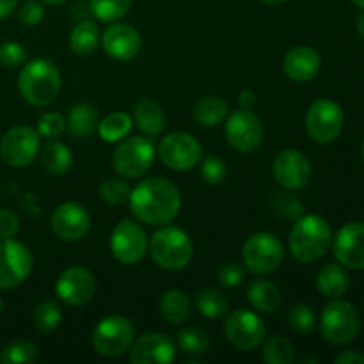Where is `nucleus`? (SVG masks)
<instances>
[{
  "label": "nucleus",
  "instance_id": "nucleus-42",
  "mask_svg": "<svg viewBox=\"0 0 364 364\" xmlns=\"http://www.w3.org/2000/svg\"><path fill=\"white\" fill-rule=\"evenodd\" d=\"M66 132V117L59 112H46L38 121V134L45 139H57Z\"/></svg>",
  "mask_w": 364,
  "mask_h": 364
},
{
  "label": "nucleus",
  "instance_id": "nucleus-39",
  "mask_svg": "<svg viewBox=\"0 0 364 364\" xmlns=\"http://www.w3.org/2000/svg\"><path fill=\"white\" fill-rule=\"evenodd\" d=\"M272 208L277 213V217H283V219H299L302 215V206L301 199L297 196L291 194V191L284 188L283 192H276L272 198Z\"/></svg>",
  "mask_w": 364,
  "mask_h": 364
},
{
  "label": "nucleus",
  "instance_id": "nucleus-47",
  "mask_svg": "<svg viewBox=\"0 0 364 364\" xmlns=\"http://www.w3.org/2000/svg\"><path fill=\"white\" fill-rule=\"evenodd\" d=\"M336 364H364V354L359 350H347L334 359Z\"/></svg>",
  "mask_w": 364,
  "mask_h": 364
},
{
  "label": "nucleus",
  "instance_id": "nucleus-33",
  "mask_svg": "<svg viewBox=\"0 0 364 364\" xmlns=\"http://www.w3.org/2000/svg\"><path fill=\"white\" fill-rule=\"evenodd\" d=\"M132 0H89V9L92 16L105 23H114L127 16Z\"/></svg>",
  "mask_w": 364,
  "mask_h": 364
},
{
  "label": "nucleus",
  "instance_id": "nucleus-9",
  "mask_svg": "<svg viewBox=\"0 0 364 364\" xmlns=\"http://www.w3.org/2000/svg\"><path fill=\"white\" fill-rule=\"evenodd\" d=\"M224 334L235 348L244 352L262 347L267 338V327L262 316L251 309H237L224 322Z\"/></svg>",
  "mask_w": 364,
  "mask_h": 364
},
{
  "label": "nucleus",
  "instance_id": "nucleus-50",
  "mask_svg": "<svg viewBox=\"0 0 364 364\" xmlns=\"http://www.w3.org/2000/svg\"><path fill=\"white\" fill-rule=\"evenodd\" d=\"M18 6V0H0V20L9 16Z\"/></svg>",
  "mask_w": 364,
  "mask_h": 364
},
{
  "label": "nucleus",
  "instance_id": "nucleus-46",
  "mask_svg": "<svg viewBox=\"0 0 364 364\" xmlns=\"http://www.w3.org/2000/svg\"><path fill=\"white\" fill-rule=\"evenodd\" d=\"M20 231V219L13 210H0V240L14 238Z\"/></svg>",
  "mask_w": 364,
  "mask_h": 364
},
{
  "label": "nucleus",
  "instance_id": "nucleus-24",
  "mask_svg": "<svg viewBox=\"0 0 364 364\" xmlns=\"http://www.w3.org/2000/svg\"><path fill=\"white\" fill-rule=\"evenodd\" d=\"M98 123L100 116L96 107L87 102H82L71 107L66 119V130L75 139H89L98 130Z\"/></svg>",
  "mask_w": 364,
  "mask_h": 364
},
{
  "label": "nucleus",
  "instance_id": "nucleus-17",
  "mask_svg": "<svg viewBox=\"0 0 364 364\" xmlns=\"http://www.w3.org/2000/svg\"><path fill=\"white\" fill-rule=\"evenodd\" d=\"M272 173L277 183L287 191H301L311 180V164L297 149H283L276 155Z\"/></svg>",
  "mask_w": 364,
  "mask_h": 364
},
{
  "label": "nucleus",
  "instance_id": "nucleus-40",
  "mask_svg": "<svg viewBox=\"0 0 364 364\" xmlns=\"http://www.w3.org/2000/svg\"><path fill=\"white\" fill-rule=\"evenodd\" d=\"M288 323H290V327L295 333L308 336V334L315 331V313H313V309L308 304H295L290 309V313H288Z\"/></svg>",
  "mask_w": 364,
  "mask_h": 364
},
{
  "label": "nucleus",
  "instance_id": "nucleus-2",
  "mask_svg": "<svg viewBox=\"0 0 364 364\" xmlns=\"http://www.w3.org/2000/svg\"><path fill=\"white\" fill-rule=\"evenodd\" d=\"M333 244V231L320 215H301L295 219L288 238L290 255L299 263H315L326 256Z\"/></svg>",
  "mask_w": 364,
  "mask_h": 364
},
{
  "label": "nucleus",
  "instance_id": "nucleus-23",
  "mask_svg": "<svg viewBox=\"0 0 364 364\" xmlns=\"http://www.w3.org/2000/svg\"><path fill=\"white\" fill-rule=\"evenodd\" d=\"M132 119L146 137H159L166 128V114L153 100H141L135 103Z\"/></svg>",
  "mask_w": 364,
  "mask_h": 364
},
{
  "label": "nucleus",
  "instance_id": "nucleus-14",
  "mask_svg": "<svg viewBox=\"0 0 364 364\" xmlns=\"http://www.w3.org/2000/svg\"><path fill=\"white\" fill-rule=\"evenodd\" d=\"M203 149L196 137L187 132L167 134L159 144V156L173 171H191L201 160Z\"/></svg>",
  "mask_w": 364,
  "mask_h": 364
},
{
  "label": "nucleus",
  "instance_id": "nucleus-11",
  "mask_svg": "<svg viewBox=\"0 0 364 364\" xmlns=\"http://www.w3.org/2000/svg\"><path fill=\"white\" fill-rule=\"evenodd\" d=\"M34 258L27 245L7 238L0 240V290L16 288L31 276Z\"/></svg>",
  "mask_w": 364,
  "mask_h": 364
},
{
  "label": "nucleus",
  "instance_id": "nucleus-20",
  "mask_svg": "<svg viewBox=\"0 0 364 364\" xmlns=\"http://www.w3.org/2000/svg\"><path fill=\"white\" fill-rule=\"evenodd\" d=\"M100 41L107 55L116 60L135 59L142 48V39L137 28L128 23H116V21L105 28Z\"/></svg>",
  "mask_w": 364,
  "mask_h": 364
},
{
  "label": "nucleus",
  "instance_id": "nucleus-41",
  "mask_svg": "<svg viewBox=\"0 0 364 364\" xmlns=\"http://www.w3.org/2000/svg\"><path fill=\"white\" fill-rule=\"evenodd\" d=\"M228 167L226 162L219 156H205L201 162V178L208 185H219L226 180Z\"/></svg>",
  "mask_w": 364,
  "mask_h": 364
},
{
  "label": "nucleus",
  "instance_id": "nucleus-15",
  "mask_svg": "<svg viewBox=\"0 0 364 364\" xmlns=\"http://www.w3.org/2000/svg\"><path fill=\"white\" fill-rule=\"evenodd\" d=\"M148 237L135 220L123 219L110 235V251L123 265H135L148 252Z\"/></svg>",
  "mask_w": 364,
  "mask_h": 364
},
{
  "label": "nucleus",
  "instance_id": "nucleus-31",
  "mask_svg": "<svg viewBox=\"0 0 364 364\" xmlns=\"http://www.w3.org/2000/svg\"><path fill=\"white\" fill-rule=\"evenodd\" d=\"M134 119L127 112H114L98 123V135L105 142H119L128 137Z\"/></svg>",
  "mask_w": 364,
  "mask_h": 364
},
{
  "label": "nucleus",
  "instance_id": "nucleus-12",
  "mask_svg": "<svg viewBox=\"0 0 364 364\" xmlns=\"http://www.w3.org/2000/svg\"><path fill=\"white\" fill-rule=\"evenodd\" d=\"M39 139L41 135L31 127H14L0 139V159L11 167L31 166L39 155Z\"/></svg>",
  "mask_w": 364,
  "mask_h": 364
},
{
  "label": "nucleus",
  "instance_id": "nucleus-26",
  "mask_svg": "<svg viewBox=\"0 0 364 364\" xmlns=\"http://www.w3.org/2000/svg\"><path fill=\"white\" fill-rule=\"evenodd\" d=\"M247 301L256 311L274 313L281 306L283 295H281V290L274 283L267 279H258L249 284Z\"/></svg>",
  "mask_w": 364,
  "mask_h": 364
},
{
  "label": "nucleus",
  "instance_id": "nucleus-6",
  "mask_svg": "<svg viewBox=\"0 0 364 364\" xmlns=\"http://www.w3.org/2000/svg\"><path fill=\"white\" fill-rule=\"evenodd\" d=\"M134 340V323L121 315L105 316L92 331V348L103 358H119L130 350Z\"/></svg>",
  "mask_w": 364,
  "mask_h": 364
},
{
  "label": "nucleus",
  "instance_id": "nucleus-45",
  "mask_svg": "<svg viewBox=\"0 0 364 364\" xmlns=\"http://www.w3.org/2000/svg\"><path fill=\"white\" fill-rule=\"evenodd\" d=\"M43 16H45V7L36 0H27L18 11V18L25 27H36L43 20Z\"/></svg>",
  "mask_w": 364,
  "mask_h": 364
},
{
  "label": "nucleus",
  "instance_id": "nucleus-43",
  "mask_svg": "<svg viewBox=\"0 0 364 364\" xmlns=\"http://www.w3.org/2000/svg\"><path fill=\"white\" fill-rule=\"evenodd\" d=\"M245 279L244 267L235 262H228L217 270V281L224 288H237Z\"/></svg>",
  "mask_w": 364,
  "mask_h": 364
},
{
  "label": "nucleus",
  "instance_id": "nucleus-19",
  "mask_svg": "<svg viewBox=\"0 0 364 364\" xmlns=\"http://www.w3.org/2000/svg\"><path fill=\"white\" fill-rule=\"evenodd\" d=\"M334 258L345 269L364 270V224L348 223L333 240Z\"/></svg>",
  "mask_w": 364,
  "mask_h": 364
},
{
  "label": "nucleus",
  "instance_id": "nucleus-8",
  "mask_svg": "<svg viewBox=\"0 0 364 364\" xmlns=\"http://www.w3.org/2000/svg\"><path fill=\"white\" fill-rule=\"evenodd\" d=\"M155 160V144L149 137H124L112 156L114 169L123 178H139L148 173Z\"/></svg>",
  "mask_w": 364,
  "mask_h": 364
},
{
  "label": "nucleus",
  "instance_id": "nucleus-5",
  "mask_svg": "<svg viewBox=\"0 0 364 364\" xmlns=\"http://www.w3.org/2000/svg\"><path fill=\"white\" fill-rule=\"evenodd\" d=\"M359 327L361 322L354 306L340 299H333L320 316V333L331 345H347L354 341Z\"/></svg>",
  "mask_w": 364,
  "mask_h": 364
},
{
  "label": "nucleus",
  "instance_id": "nucleus-1",
  "mask_svg": "<svg viewBox=\"0 0 364 364\" xmlns=\"http://www.w3.org/2000/svg\"><path fill=\"white\" fill-rule=\"evenodd\" d=\"M135 219L148 226H166L176 219L181 208V194L173 181L162 176L142 180L132 188L128 199Z\"/></svg>",
  "mask_w": 364,
  "mask_h": 364
},
{
  "label": "nucleus",
  "instance_id": "nucleus-4",
  "mask_svg": "<svg viewBox=\"0 0 364 364\" xmlns=\"http://www.w3.org/2000/svg\"><path fill=\"white\" fill-rule=\"evenodd\" d=\"M148 251L160 269L181 270L192 262L194 244L183 230L166 224L153 233Z\"/></svg>",
  "mask_w": 364,
  "mask_h": 364
},
{
  "label": "nucleus",
  "instance_id": "nucleus-34",
  "mask_svg": "<svg viewBox=\"0 0 364 364\" xmlns=\"http://www.w3.org/2000/svg\"><path fill=\"white\" fill-rule=\"evenodd\" d=\"M32 322L39 333H52L63 322V311L55 301H43L32 313Z\"/></svg>",
  "mask_w": 364,
  "mask_h": 364
},
{
  "label": "nucleus",
  "instance_id": "nucleus-16",
  "mask_svg": "<svg viewBox=\"0 0 364 364\" xmlns=\"http://www.w3.org/2000/svg\"><path fill=\"white\" fill-rule=\"evenodd\" d=\"M53 235L63 242H78L89 233L91 215L80 203L68 201L57 206L50 219Z\"/></svg>",
  "mask_w": 364,
  "mask_h": 364
},
{
  "label": "nucleus",
  "instance_id": "nucleus-49",
  "mask_svg": "<svg viewBox=\"0 0 364 364\" xmlns=\"http://www.w3.org/2000/svg\"><path fill=\"white\" fill-rule=\"evenodd\" d=\"M238 103H240L242 109H252L256 103V92L252 89H244L238 95Z\"/></svg>",
  "mask_w": 364,
  "mask_h": 364
},
{
  "label": "nucleus",
  "instance_id": "nucleus-35",
  "mask_svg": "<svg viewBox=\"0 0 364 364\" xmlns=\"http://www.w3.org/2000/svg\"><path fill=\"white\" fill-rule=\"evenodd\" d=\"M263 361L269 364H291L295 361V348L287 338L272 336L263 341Z\"/></svg>",
  "mask_w": 364,
  "mask_h": 364
},
{
  "label": "nucleus",
  "instance_id": "nucleus-48",
  "mask_svg": "<svg viewBox=\"0 0 364 364\" xmlns=\"http://www.w3.org/2000/svg\"><path fill=\"white\" fill-rule=\"evenodd\" d=\"M70 14H71V18H75V20H77V21L87 20V16H89V14H91V9H89V4H84V2L75 4V6H71Z\"/></svg>",
  "mask_w": 364,
  "mask_h": 364
},
{
  "label": "nucleus",
  "instance_id": "nucleus-37",
  "mask_svg": "<svg viewBox=\"0 0 364 364\" xmlns=\"http://www.w3.org/2000/svg\"><path fill=\"white\" fill-rule=\"evenodd\" d=\"M39 358L38 347L32 341L18 340L7 345L0 354V363L7 364H31L36 363Z\"/></svg>",
  "mask_w": 364,
  "mask_h": 364
},
{
  "label": "nucleus",
  "instance_id": "nucleus-27",
  "mask_svg": "<svg viewBox=\"0 0 364 364\" xmlns=\"http://www.w3.org/2000/svg\"><path fill=\"white\" fill-rule=\"evenodd\" d=\"M350 287L348 274L345 272L343 267L340 265H327L323 267L316 277V288L320 294L327 299H340L343 297Z\"/></svg>",
  "mask_w": 364,
  "mask_h": 364
},
{
  "label": "nucleus",
  "instance_id": "nucleus-55",
  "mask_svg": "<svg viewBox=\"0 0 364 364\" xmlns=\"http://www.w3.org/2000/svg\"><path fill=\"white\" fill-rule=\"evenodd\" d=\"M0 313H2V299H0Z\"/></svg>",
  "mask_w": 364,
  "mask_h": 364
},
{
  "label": "nucleus",
  "instance_id": "nucleus-52",
  "mask_svg": "<svg viewBox=\"0 0 364 364\" xmlns=\"http://www.w3.org/2000/svg\"><path fill=\"white\" fill-rule=\"evenodd\" d=\"M41 2H45V4H50V6H59V4H64V2H68V0H41Z\"/></svg>",
  "mask_w": 364,
  "mask_h": 364
},
{
  "label": "nucleus",
  "instance_id": "nucleus-13",
  "mask_svg": "<svg viewBox=\"0 0 364 364\" xmlns=\"http://www.w3.org/2000/svg\"><path fill=\"white\" fill-rule=\"evenodd\" d=\"M226 139L238 153H252L263 142L262 119L251 109H238L230 114L226 121Z\"/></svg>",
  "mask_w": 364,
  "mask_h": 364
},
{
  "label": "nucleus",
  "instance_id": "nucleus-32",
  "mask_svg": "<svg viewBox=\"0 0 364 364\" xmlns=\"http://www.w3.org/2000/svg\"><path fill=\"white\" fill-rule=\"evenodd\" d=\"M196 308L205 318L219 320L228 313V301L215 288H205L196 295Z\"/></svg>",
  "mask_w": 364,
  "mask_h": 364
},
{
  "label": "nucleus",
  "instance_id": "nucleus-3",
  "mask_svg": "<svg viewBox=\"0 0 364 364\" xmlns=\"http://www.w3.org/2000/svg\"><path fill=\"white\" fill-rule=\"evenodd\" d=\"M18 91L31 105H50L60 92L59 70L48 59L31 60L18 75Z\"/></svg>",
  "mask_w": 364,
  "mask_h": 364
},
{
  "label": "nucleus",
  "instance_id": "nucleus-18",
  "mask_svg": "<svg viewBox=\"0 0 364 364\" xmlns=\"http://www.w3.org/2000/svg\"><path fill=\"white\" fill-rule=\"evenodd\" d=\"M55 294L68 306L87 304L96 294V277L84 267H70L57 277Z\"/></svg>",
  "mask_w": 364,
  "mask_h": 364
},
{
  "label": "nucleus",
  "instance_id": "nucleus-25",
  "mask_svg": "<svg viewBox=\"0 0 364 364\" xmlns=\"http://www.w3.org/2000/svg\"><path fill=\"white\" fill-rule=\"evenodd\" d=\"M39 160H41L43 169L53 176H63L73 166V155L70 148L55 139H48V142L43 146L39 151Z\"/></svg>",
  "mask_w": 364,
  "mask_h": 364
},
{
  "label": "nucleus",
  "instance_id": "nucleus-30",
  "mask_svg": "<svg viewBox=\"0 0 364 364\" xmlns=\"http://www.w3.org/2000/svg\"><path fill=\"white\" fill-rule=\"evenodd\" d=\"M160 315L166 322L178 326L191 315V301L181 290H169L160 299Z\"/></svg>",
  "mask_w": 364,
  "mask_h": 364
},
{
  "label": "nucleus",
  "instance_id": "nucleus-28",
  "mask_svg": "<svg viewBox=\"0 0 364 364\" xmlns=\"http://www.w3.org/2000/svg\"><path fill=\"white\" fill-rule=\"evenodd\" d=\"M102 34L92 20H80L70 34V46L77 55H91L98 46Z\"/></svg>",
  "mask_w": 364,
  "mask_h": 364
},
{
  "label": "nucleus",
  "instance_id": "nucleus-10",
  "mask_svg": "<svg viewBox=\"0 0 364 364\" xmlns=\"http://www.w3.org/2000/svg\"><path fill=\"white\" fill-rule=\"evenodd\" d=\"M343 109L333 100H316L306 114V130L318 144H329L340 137L343 130Z\"/></svg>",
  "mask_w": 364,
  "mask_h": 364
},
{
  "label": "nucleus",
  "instance_id": "nucleus-22",
  "mask_svg": "<svg viewBox=\"0 0 364 364\" xmlns=\"http://www.w3.org/2000/svg\"><path fill=\"white\" fill-rule=\"evenodd\" d=\"M318 52L311 46H295L288 50L283 59V70L288 78L295 82H308L320 71Z\"/></svg>",
  "mask_w": 364,
  "mask_h": 364
},
{
  "label": "nucleus",
  "instance_id": "nucleus-21",
  "mask_svg": "<svg viewBox=\"0 0 364 364\" xmlns=\"http://www.w3.org/2000/svg\"><path fill=\"white\" fill-rule=\"evenodd\" d=\"M176 358V347L162 333H146L134 340L130 361L134 364H169Z\"/></svg>",
  "mask_w": 364,
  "mask_h": 364
},
{
  "label": "nucleus",
  "instance_id": "nucleus-44",
  "mask_svg": "<svg viewBox=\"0 0 364 364\" xmlns=\"http://www.w3.org/2000/svg\"><path fill=\"white\" fill-rule=\"evenodd\" d=\"M25 59H27V52L18 43L7 41L4 45H0V64L4 68H11L13 70V68L21 66L25 63Z\"/></svg>",
  "mask_w": 364,
  "mask_h": 364
},
{
  "label": "nucleus",
  "instance_id": "nucleus-51",
  "mask_svg": "<svg viewBox=\"0 0 364 364\" xmlns=\"http://www.w3.org/2000/svg\"><path fill=\"white\" fill-rule=\"evenodd\" d=\"M358 32H359V36H361V38L364 39V13H361L358 16Z\"/></svg>",
  "mask_w": 364,
  "mask_h": 364
},
{
  "label": "nucleus",
  "instance_id": "nucleus-53",
  "mask_svg": "<svg viewBox=\"0 0 364 364\" xmlns=\"http://www.w3.org/2000/svg\"><path fill=\"white\" fill-rule=\"evenodd\" d=\"M263 4H269V6H277V4H283L287 2V0H262Z\"/></svg>",
  "mask_w": 364,
  "mask_h": 364
},
{
  "label": "nucleus",
  "instance_id": "nucleus-7",
  "mask_svg": "<svg viewBox=\"0 0 364 364\" xmlns=\"http://www.w3.org/2000/svg\"><path fill=\"white\" fill-rule=\"evenodd\" d=\"M284 258V249L279 238L267 231H259L247 238L242 251V259L247 270L256 276H267L279 269Z\"/></svg>",
  "mask_w": 364,
  "mask_h": 364
},
{
  "label": "nucleus",
  "instance_id": "nucleus-54",
  "mask_svg": "<svg viewBox=\"0 0 364 364\" xmlns=\"http://www.w3.org/2000/svg\"><path fill=\"white\" fill-rule=\"evenodd\" d=\"M352 2H354L358 7H361V9H364V0H352Z\"/></svg>",
  "mask_w": 364,
  "mask_h": 364
},
{
  "label": "nucleus",
  "instance_id": "nucleus-36",
  "mask_svg": "<svg viewBox=\"0 0 364 364\" xmlns=\"http://www.w3.org/2000/svg\"><path fill=\"white\" fill-rule=\"evenodd\" d=\"M178 347L187 355H201L208 350L210 336L201 327H185L176 336Z\"/></svg>",
  "mask_w": 364,
  "mask_h": 364
},
{
  "label": "nucleus",
  "instance_id": "nucleus-29",
  "mask_svg": "<svg viewBox=\"0 0 364 364\" xmlns=\"http://www.w3.org/2000/svg\"><path fill=\"white\" fill-rule=\"evenodd\" d=\"M228 103L219 96H203L194 105L192 116L201 127H217L228 116Z\"/></svg>",
  "mask_w": 364,
  "mask_h": 364
},
{
  "label": "nucleus",
  "instance_id": "nucleus-38",
  "mask_svg": "<svg viewBox=\"0 0 364 364\" xmlns=\"http://www.w3.org/2000/svg\"><path fill=\"white\" fill-rule=\"evenodd\" d=\"M132 194L130 185L119 178H110L100 185V198L109 206H123Z\"/></svg>",
  "mask_w": 364,
  "mask_h": 364
},
{
  "label": "nucleus",
  "instance_id": "nucleus-56",
  "mask_svg": "<svg viewBox=\"0 0 364 364\" xmlns=\"http://www.w3.org/2000/svg\"><path fill=\"white\" fill-rule=\"evenodd\" d=\"M363 160H364V142H363Z\"/></svg>",
  "mask_w": 364,
  "mask_h": 364
}]
</instances>
